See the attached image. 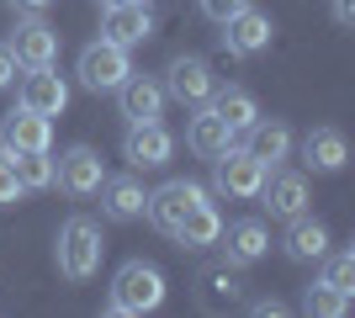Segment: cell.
I'll list each match as a JSON object with an SVG mask.
<instances>
[{"mask_svg":"<svg viewBox=\"0 0 355 318\" xmlns=\"http://www.w3.org/2000/svg\"><path fill=\"white\" fill-rule=\"evenodd\" d=\"M53 260H59V276L64 281H90V276L101 271L106 260V239H101V223L96 218H69L59 228V239H53Z\"/></svg>","mask_w":355,"mask_h":318,"instance_id":"cell-1","label":"cell"},{"mask_svg":"<svg viewBox=\"0 0 355 318\" xmlns=\"http://www.w3.org/2000/svg\"><path fill=\"white\" fill-rule=\"evenodd\" d=\"M159 303H164V276H159V265L128 260V265L112 276V292H106V313H117V318H138V313H154Z\"/></svg>","mask_w":355,"mask_h":318,"instance_id":"cell-2","label":"cell"},{"mask_svg":"<svg viewBox=\"0 0 355 318\" xmlns=\"http://www.w3.org/2000/svg\"><path fill=\"white\" fill-rule=\"evenodd\" d=\"M266 175H270V170L260 165L250 149H223L218 159H212V191H218V197H228V202H250V197H260Z\"/></svg>","mask_w":355,"mask_h":318,"instance_id":"cell-3","label":"cell"},{"mask_svg":"<svg viewBox=\"0 0 355 318\" xmlns=\"http://www.w3.org/2000/svg\"><path fill=\"white\" fill-rule=\"evenodd\" d=\"M80 85H85L90 96H106V91H117L122 80L133 75V64H128V48H117V43H90L85 53H80Z\"/></svg>","mask_w":355,"mask_h":318,"instance_id":"cell-4","label":"cell"},{"mask_svg":"<svg viewBox=\"0 0 355 318\" xmlns=\"http://www.w3.org/2000/svg\"><path fill=\"white\" fill-rule=\"evenodd\" d=\"M11 59L21 64V69H43V64H59V32L48 27L37 11H27L21 21H16V32H11Z\"/></svg>","mask_w":355,"mask_h":318,"instance_id":"cell-5","label":"cell"},{"mask_svg":"<svg viewBox=\"0 0 355 318\" xmlns=\"http://www.w3.org/2000/svg\"><path fill=\"white\" fill-rule=\"evenodd\" d=\"M202 197H207V186H202V181H164L159 191H148L144 218L159 228V233H175V223H180V218H186Z\"/></svg>","mask_w":355,"mask_h":318,"instance_id":"cell-6","label":"cell"},{"mask_svg":"<svg viewBox=\"0 0 355 318\" xmlns=\"http://www.w3.org/2000/svg\"><path fill=\"white\" fill-rule=\"evenodd\" d=\"M270 37H276V21H270L266 11H254V6H244L239 16L223 21V48H228L234 59H254V53H266Z\"/></svg>","mask_w":355,"mask_h":318,"instance_id":"cell-7","label":"cell"},{"mask_svg":"<svg viewBox=\"0 0 355 318\" xmlns=\"http://www.w3.org/2000/svg\"><path fill=\"white\" fill-rule=\"evenodd\" d=\"M164 96H175L180 106H202L212 96V69H207V59H196V53H180V59H170V69H164Z\"/></svg>","mask_w":355,"mask_h":318,"instance_id":"cell-8","label":"cell"},{"mask_svg":"<svg viewBox=\"0 0 355 318\" xmlns=\"http://www.w3.org/2000/svg\"><path fill=\"white\" fill-rule=\"evenodd\" d=\"M170 154H175V138L164 133L159 122H133L128 138H122V159L133 170H159V165H170Z\"/></svg>","mask_w":355,"mask_h":318,"instance_id":"cell-9","label":"cell"},{"mask_svg":"<svg viewBox=\"0 0 355 318\" xmlns=\"http://www.w3.org/2000/svg\"><path fill=\"white\" fill-rule=\"evenodd\" d=\"M59 165V175H53V186H64L69 197H96L101 191V181H106V165H101V154L96 149H85V143H74L64 159H53Z\"/></svg>","mask_w":355,"mask_h":318,"instance_id":"cell-10","label":"cell"},{"mask_svg":"<svg viewBox=\"0 0 355 318\" xmlns=\"http://www.w3.org/2000/svg\"><path fill=\"white\" fill-rule=\"evenodd\" d=\"M53 143V122L32 106H16L11 117L0 122V149L6 154H32V149H48Z\"/></svg>","mask_w":355,"mask_h":318,"instance_id":"cell-11","label":"cell"},{"mask_svg":"<svg viewBox=\"0 0 355 318\" xmlns=\"http://www.w3.org/2000/svg\"><path fill=\"white\" fill-rule=\"evenodd\" d=\"M112 96H117V106H122V117H128V122H159L164 117V101H170L154 75H128Z\"/></svg>","mask_w":355,"mask_h":318,"instance_id":"cell-12","label":"cell"},{"mask_svg":"<svg viewBox=\"0 0 355 318\" xmlns=\"http://www.w3.org/2000/svg\"><path fill=\"white\" fill-rule=\"evenodd\" d=\"M234 138H239V133L218 117V112H212L207 101L191 106V122H186V149H191L196 159H218L223 149H234Z\"/></svg>","mask_w":355,"mask_h":318,"instance_id":"cell-13","label":"cell"},{"mask_svg":"<svg viewBox=\"0 0 355 318\" xmlns=\"http://www.w3.org/2000/svg\"><path fill=\"white\" fill-rule=\"evenodd\" d=\"M101 37L117 48H138L154 37V11L148 6H101Z\"/></svg>","mask_w":355,"mask_h":318,"instance_id":"cell-14","label":"cell"},{"mask_svg":"<svg viewBox=\"0 0 355 318\" xmlns=\"http://www.w3.org/2000/svg\"><path fill=\"white\" fill-rule=\"evenodd\" d=\"M21 106L43 112V117H59L64 106H69V85H64V75H53V64L21 75Z\"/></svg>","mask_w":355,"mask_h":318,"instance_id":"cell-15","label":"cell"},{"mask_svg":"<svg viewBox=\"0 0 355 318\" xmlns=\"http://www.w3.org/2000/svg\"><path fill=\"white\" fill-rule=\"evenodd\" d=\"M144 202H148V191H144L138 175H106L101 181V212L112 223H138V218H144Z\"/></svg>","mask_w":355,"mask_h":318,"instance_id":"cell-16","label":"cell"},{"mask_svg":"<svg viewBox=\"0 0 355 318\" xmlns=\"http://www.w3.org/2000/svg\"><path fill=\"white\" fill-rule=\"evenodd\" d=\"M244 149H250L266 170H276L286 154H292V127L276 122V117H254L250 127H244Z\"/></svg>","mask_w":355,"mask_h":318,"instance_id":"cell-17","label":"cell"},{"mask_svg":"<svg viewBox=\"0 0 355 318\" xmlns=\"http://www.w3.org/2000/svg\"><path fill=\"white\" fill-rule=\"evenodd\" d=\"M170 239H175L180 249H212V244L223 239V212L202 197V202H196V207L175 223V233H170Z\"/></svg>","mask_w":355,"mask_h":318,"instance_id":"cell-18","label":"cell"},{"mask_svg":"<svg viewBox=\"0 0 355 318\" xmlns=\"http://www.w3.org/2000/svg\"><path fill=\"white\" fill-rule=\"evenodd\" d=\"M260 197H266L270 218H286V223H292L297 212H308V181L292 175V170H276V175H266Z\"/></svg>","mask_w":355,"mask_h":318,"instance_id":"cell-19","label":"cell"},{"mask_svg":"<svg viewBox=\"0 0 355 318\" xmlns=\"http://www.w3.org/2000/svg\"><path fill=\"white\" fill-rule=\"evenodd\" d=\"M302 159H308V170H318V175L345 170V159H350L345 133H340V127H313V133L302 138Z\"/></svg>","mask_w":355,"mask_h":318,"instance_id":"cell-20","label":"cell"},{"mask_svg":"<svg viewBox=\"0 0 355 318\" xmlns=\"http://www.w3.org/2000/svg\"><path fill=\"white\" fill-rule=\"evenodd\" d=\"M223 249H228V265H254V260L270 249V228L260 223V218H239V223L228 228V244H223Z\"/></svg>","mask_w":355,"mask_h":318,"instance_id":"cell-21","label":"cell"},{"mask_svg":"<svg viewBox=\"0 0 355 318\" xmlns=\"http://www.w3.org/2000/svg\"><path fill=\"white\" fill-rule=\"evenodd\" d=\"M282 249L292 260H324L329 255V228L318 223V218H308V212H297L292 228H286V239H282Z\"/></svg>","mask_w":355,"mask_h":318,"instance_id":"cell-22","label":"cell"},{"mask_svg":"<svg viewBox=\"0 0 355 318\" xmlns=\"http://www.w3.org/2000/svg\"><path fill=\"white\" fill-rule=\"evenodd\" d=\"M212 112H218L223 122H228V127H234V133H244V127H250L254 117H260V101H254L250 91H244V85H212Z\"/></svg>","mask_w":355,"mask_h":318,"instance_id":"cell-23","label":"cell"},{"mask_svg":"<svg viewBox=\"0 0 355 318\" xmlns=\"http://www.w3.org/2000/svg\"><path fill=\"white\" fill-rule=\"evenodd\" d=\"M11 170H16V186L21 191H48L59 165L48 159V149H32V154H11Z\"/></svg>","mask_w":355,"mask_h":318,"instance_id":"cell-24","label":"cell"},{"mask_svg":"<svg viewBox=\"0 0 355 318\" xmlns=\"http://www.w3.org/2000/svg\"><path fill=\"white\" fill-rule=\"evenodd\" d=\"M302 313H313V318H345V313H350V297L334 292V287H324V281H313L308 297H302Z\"/></svg>","mask_w":355,"mask_h":318,"instance_id":"cell-25","label":"cell"},{"mask_svg":"<svg viewBox=\"0 0 355 318\" xmlns=\"http://www.w3.org/2000/svg\"><path fill=\"white\" fill-rule=\"evenodd\" d=\"M318 281L350 297V292H355V255H350V249H340V255H324V276H318Z\"/></svg>","mask_w":355,"mask_h":318,"instance_id":"cell-26","label":"cell"},{"mask_svg":"<svg viewBox=\"0 0 355 318\" xmlns=\"http://www.w3.org/2000/svg\"><path fill=\"white\" fill-rule=\"evenodd\" d=\"M21 202V186H16V170H11V154L0 149V207Z\"/></svg>","mask_w":355,"mask_h":318,"instance_id":"cell-27","label":"cell"},{"mask_svg":"<svg viewBox=\"0 0 355 318\" xmlns=\"http://www.w3.org/2000/svg\"><path fill=\"white\" fill-rule=\"evenodd\" d=\"M196 6H202V16H207V21H228V16H239L244 11V6H250V0H196Z\"/></svg>","mask_w":355,"mask_h":318,"instance_id":"cell-28","label":"cell"},{"mask_svg":"<svg viewBox=\"0 0 355 318\" xmlns=\"http://www.w3.org/2000/svg\"><path fill=\"white\" fill-rule=\"evenodd\" d=\"M16 69H21V64L11 59V48L0 43V91H6V85H16Z\"/></svg>","mask_w":355,"mask_h":318,"instance_id":"cell-29","label":"cell"},{"mask_svg":"<svg viewBox=\"0 0 355 318\" xmlns=\"http://www.w3.org/2000/svg\"><path fill=\"white\" fill-rule=\"evenodd\" d=\"M329 11H334L340 27H355V0H329Z\"/></svg>","mask_w":355,"mask_h":318,"instance_id":"cell-30","label":"cell"},{"mask_svg":"<svg viewBox=\"0 0 355 318\" xmlns=\"http://www.w3.org/2000/svg\"><path fill=\"white\" fill-rule=\"evenodd\" d=\"M16 11H48V6H53V0H11Z\"/></svg>","mask_w":355,"mask_h":318,"instance_id":"cell-31","label":"cell"},{"mask_svg":"<svg viewBox=\"0 0 355 318\" xmlns=\"http://www.w3.org/2000/svg\"><path fill=\"white\" fill-rule=\"evenodd\" d=\"M101 6H148V0H101Z\"/></svg>","mask_w":355,"mask_h":318,"instance_id":"cell-32","label":"cell"}]
</instances>
